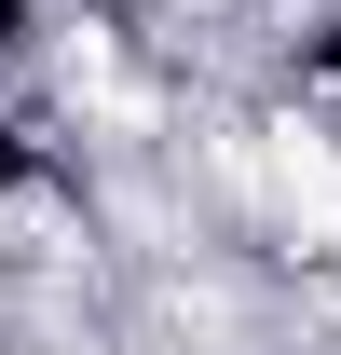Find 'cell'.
<instances>
[{
	"mask_svg": "<svg viewBox=\"0 0 341 355\" xmlns=\"http://www.w3.org/2000/svg\"><path fill=\"white\" fill-rule=\"evenodd\" d=\"M300 83H314V96L341 110V14H328V28H300Z\"/></svg>",
	"mask_w": 341,
	"mask_h": 355,
	"instance_id": "6da1fadb",
	"label": "cell"
},
{
	"mask_svg": "<svg viewBox=\"0 0 341 355\" xmlns=\"http://www.w3.org/2000/svg\"><path fill=\"white\" fill-rule=\"evenodd\" d=\"M0 55H28V0H0Z\"/></svg>",
	"mask_w": 341,
	"mask_h": 355,
	"instance_id": "3957f363",
	"label": "cell"
},
{
	"mask_svg": "<svg viewBox=\"0 0 341 355\" xmlns=\"http://www.w3.org/2000/svg\"><path fill=\"white\" fill-rule=\"evenodd\" d=\"M0 178H55L42 150H28V123H0Z\"/></svg>",
	"mask_w": 341,
	"mask_h": 355,
	"instance_id": "7a4b0ae2",
	"label": "cell"
}]
</instances>
